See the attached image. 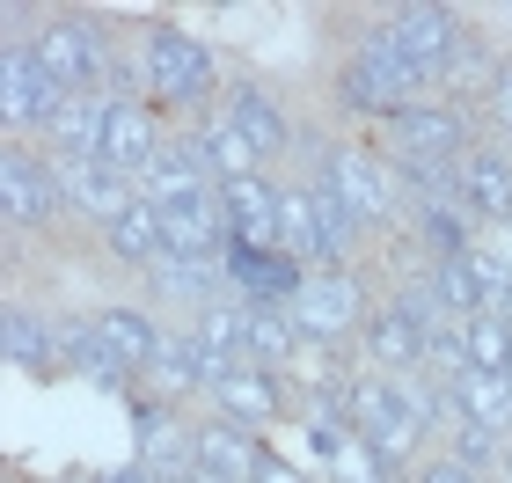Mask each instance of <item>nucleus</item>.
<instances>
[{
    "label": "nucleus",
    "instance_id": "f257e3e1",
    "mask_svg": "<svg viewBox=\"0 0 512 483\" xmlns=\"http://www.w3.org/2000/svg\"><path fill=\"white\" fill-rule=\"evenodd\" d=\"M425 88H432V74H417V66L403 59V44L388 37V22H374V30L359 37L352 66L337 74V103L388 125V118H403L410 103H425Z\"/></svg>",
    "mask_w": 512,
    "mask_h": 483
},
{
    "label": "nucleus",
    "instance_id": "f03ea898",
    "mask_svg": "<svg viewBox=\"0 0 512 483\" xmlns=\"http://www.w3.org/2000/svg\"><path fill=\"white\" fill-rule=\"evenodd\" d=\"M139 88L147 103H176V110H205L220 96V59L205 52L191 30H147L139 37Z\"/></svg>",
    "mask_w": 512,
    "mask_h": 483
},
{
    "label": "nucleus",
    "instance_id": "7ed1b4c3",
    "mask_svg": "<svg viewBox=\"0 0 512 483\" xmlns=\"http://www.w3.org/2000/svg\"><path fill=\"white\" fill-rule=\"evenodd\" d=\"M439 301L425 286H403L395 301H381L374 315H366V330H359V352L374 359V374H425V359H432V330H439Z\"/></svg>",
    "mask_w": 512,
    "mask_h": 483
},
{
    "label": "nucleus",
    "instance_id": "20e7f679",
    "mask_svg": "<svg viewBox=\"0 0 512 483\" xmlns=\"http://www.w3.org/2000/svg\"><path fill=\"white\" fill-rule=\"evenodd\" d=\"M315 176H322V183H337V191H344V205H352V213H359L366 227H381V220H403V213H410L403 176H395V161L366 154V147H344V140L315 147Z\"/></svg>",
    "mask_w": 512,
    "mask_h": 483
},
{
    "label": "nucleus",
    "instance_id": "39448f33",
    "mask_svg": "<svg viewBox=\"0 0 512 483\" xmlns=\"http://www.w3.org/2000/svg\"><path fill=\"white\" fill-rule=\"evenodd\" d=\"M388 161L395 169H461L469 161V118L454 103H410L388 118Z\"/></svg>",
    "mask_w": 512,
    "mask_h": 483
},
{
    "label": "nucleus",
    "instance_id": "423d86ee",
    "mask_svg": "<svg viewBox=\"0 0 512 483\" xmlns=\"http://www.w3.org/2000/svg\"><path fill=\"white\" fill-rule=\"evenodd\" d=\"M30 52H37V66L52 74L66 96H103V74H110V44H103V30L96 22H81V15H52L44 30L30 37Z\"/></svg>",
    "mask_w": 512,
    "mask_h": 483
},
{
    "label": "nucleus",
    "instance_id": "0eeeda50",
    "mask_svg": "<svg viewBox=\"0 0 512 483\" xmlns=\"http://www.w3.org/2000/svg\"><path fill=\"white\" fill-rule=\"evenodd\" d=\"M220 271H227V286H235V301H249V308H293L300 286L315 279V271L300 257H286L278 242H227Z\"/></svg>",
    "mask_w": 512,
    "mask_h": 483
},
{
    "label": "nucleus",
    "instance_id": "6e6552de",
    "mask_svg": "<svg viewBox=\"0 0 512 483\" xmlns=\"http://www.w3.org/2000/svg\"><path fill=\"white\" fill-rule=\"evenodd\" d=\"M0 205H8V227H44L66 213V183H59V161L37 154L30 140H8L0 154Z\"/></svg>",
    "mask_w": 512,
    "mask_h": 483
},
{
    "label": "nucleus",
    "instance_id": "1a4fd4ad",
    "mask_svg": "<svg viewBox=\"0 0 512 483\" xmlns=\"http://www.w3.org/2000/svg\"><path fill=\"white\" fill-rule=\"evenodd\" d=\"M66 103H74V96L37 66L30 37H15L8 52H0V118H8V132H15V140H22V132H44Z\"/></svg>",
    "mask_w": 512,
    "mask_h": 483
},
{
    "label": "nucleus",
    "instance_id": "9d476101",
    "mask_svg": "<svg viewBox=\"0 0 512 483\" xmlns=\"http://www.w3.org/2000/svg\"><path fill=\"white\" fill-rule=\"evenodd\" d=\"M366 293L352 271H315L308 286H300V301H293V322H300V337L308 344H330V352H344V337H359L366 330Z\"/></svg>",
    "mask_w": 512,
    "mask_h": 483
},
{
    "label": "nucleus",
    "instance_id": "9b49d317",
    "mask_svg": "<svg viewBox=\"0 0 512 483\" xmlns=\"http://www.w3.org/2000/svg\"><path fill=\"white\" fill-rule=\"evenodd\" d=\"M381 22H388V37L403 44V59L417 66V74H432V88L454 74L461 52H469V30H461L454 8H425V0H417V8H395Z\"/></svg>",
    "mask_w": 512,
    "mask_h": 483
},
{
    "label": "nucleus",
    "instance_id": "f8f14e48",
    "mask_svg": "<svg viewBox=\"0 0 512 483\" xmlns=\"http://www.w3.org/2000/svg\"><path fill=\"white\" fill-rule=\"evenodd\" d=\"M161 147H169V132H161V103H147V96H110L103 161H110L118 176H132V191H139V176L161 161Z\"/></svg>",
    "mask_w": 512,
    "mask_h": 483
},
{
    "label": "nucleus",
    "instance_id": "ddd939ff",
    "mask_svg": "<svg viewBox=\"0 0 512 483\" xmlns=\"http://www.w3.org/2000/svg\"><path fill=\"white\" fill-rule=\"evenodd\" d=\"M461 213L476 227H512V154L498 140L469 147V161H461Z\"/></svg>",
    "mask_w": 512,
    "mask_h": 483
},
{
    "label": "nucleus",
    "instance_id": "4468645a",
    "mask_svg": "<svg viewBox=\"0 0 512 483\" xmlns=\"http://www.w3.org/2000/svg\"><path fill=\"white\" fill-rule=\"evenodd\" d=\"M191 462L205 476H220V483H249L256 469H264V447H256V432L235 425V418H205L191 432Z\"/></svg>",
    "mask_w": 512,
    "mask_h": 483
},
{
    "label": "nucleus",
    "instance_id": "2eb2a0df",
    "mask_svg": "<svg viewBox=\"0 0 512 483\" xmlns=\"http://www.w3.org/2000/svg\"><path fill=\"white\" fill-rule=\"evenodd\" d=\"M103 242H110V257L118 264H132V271H154L161 257H169V235H161V205L154 198H125L118 213L103 220Z\"/></svg>",
    "mask_w": 512,
    "mask_h": 483
},
{
    "label": "nucleus",
    "instance_id": "dca6fc26",
    "mask_svg": "<svg viewBox=\"0 0 512 483\" xmlns=\"http://www.w3.org/2000/svg\"><path fill=\"white\" fill-rule=\"evenodd\" d=\"M0 344H8V359L22 366V374H66V322L52 315H30V308H8V322H0Z\"/></svg>",
    "mask_w": 512,
    "mask_h": 483
},
{
    "label": "nucleus",
    "instance_id": "f3484780",
    "mask_svg": "<svg viewBox=\"0 0 512 483\" xmlns=\"http://www.w3.org/2000/svg\"><path fill=\"white\" fill-rule=\"evenodd\" d=\"M278 205L286 191L264 176H242V183H220V220H227V242H278Z\"/></svg>",
    "mask_w": 512,
    "mask_h": 483
},
{
    "label": "nucleus",
    "instance_id": "a211bd4d",
    "mask_svg": "<svg viewBox=\"0 0 512 483\" xmlns=\"http://www.w3.org/2000/svg\"><path fill=\"white\" fill-rule=\"evenodd\" d=\"M66 374L96 381V388H110V396H139V374L103 344L96 315H74V322H66Z\"/></svg>",
    "mask_w": 512,
    "mask_h": 483
},
{
    "label": "nucleus",
    "instance_id": "6ab92c4d",
    "mask_svg": "<svg viewBox=\"0 0 512 483\" xmlns=\"http://www.w3.org/2000/svg\"><path fill=\"white\" fill-rule=\"evenodd\" d=\"M213 403H220V418H235V425H249V432H264L278 410H286V388H278L271 366H235V374L213 388Z\"/></svg>",
    "mask_w": 512,
    "mask_h": 483
},
{
    "label": "nucleus",
    "instance_id": "aec40b11",
    "mask_svg": "<svg viewBox=\"0 0 512 483\" xmlns=\"http://www.w3.org/2000/svg\"><path fill=\"white\" fill-rule=\"evenodd\" d=\"M220 110H227V125H235L256 154H278V147L293 140V125H286V110L271 103V88H249V81H235V88L220 96Z\"/></svg>",
    "mask_w": 512,
    "mask_h": 483
},
{
    "label": "nucleus",
    "instance_id": "412c9836",
    "mask_svg": "<svg viewBox=\"0 0 512 483\" xmlns=\"http://www.w3.org/2000/svg\"><path fill=\"white\" fill-rule=\"evenodd\" d=\"M59 183H66V205L88 213V220H110V213L132 198V176H118L103 154H96V161H59Z\"/></svg>",
    "mask_w": 512,
    "mask_h": 483
},
{
    "label": "nucleus",
    "instance_id": "4be33fe9",
    "mask_svg": "<svg viewBox=\"0 0 512 483\" xmlns=\"http://www.w3.org/2000/svg\"><path fill=\"white\" fill-rule=\"evenodd\" d=\"M191 140V154H198V169L213 176V183H242V176H256V147L242 140L235 125H227V110H213L198 132H183Z\"/></svg>",
    "mask_w": 512,
    "mask_h": 483
},
{
    "label": "nucleus",
    "instance_id": "5701e85b",
    "mask_svg": "<svg viewBox=\"0 0 512 483\" xmlns=\"http://www.w3.org/2000/svg\"><path fill=\"white\" fill-rule=\"evenodd\" d=\"M96 330H103V344L132 366V374H154L161 344H169V330H161L147 308H103V315H96Z\"/></svg>",
    "mask_w": 512,
    "mask_h": 483
},
{
    "label": "nucleus",
    "instance_id": "b1692460",
    "mask_svg": "<svg viewBox=\"0 0 512 483\" xmlns=\"http://www.w3.org/2000/svg\"><path fill=\"white\" fill-rule=\"evenodd\" d=\"M447 396H454V418H469L483 432H498V440H512V381L461 374V381H447Z\"/></svg>",
    "mask_w": 512,
    "mask_h": 483
},
{
    "label": "nucleus",
    "instance_id": "393cba45",
    "mask_svg": "<svg viewBox=\"0 0 512 483\" xmlns=\"http://www.w3.org/2000/svg\"><path fill=\"white\" fill-rule=\"evenodd\" d=\"M469 374L512 381V315H476L469 322Z\"/></svg>",
    "mask_w": 512,
    "mask_h": 483
},
{
    "label": "nucleus",
    "instance_id": "a878e982",
    "mask_svg": "<svg viewBox=\"0 0 512 483\" xmlns=\"http://www.w3.org/2000/svg\"><path fill=\"white\" fill-rule=\"evenodd\" d=\"M447 462L476 469V476H498L505 440H498V432H483V425H469V418H454V425H447Z\"/></svg>",
    "mask_w": 512,
    "mask_h": 483
},
{
    "label": "nucleus",
    "instance_id": "bb28decb",
    "mask_svg": "<svg viewBox=\"0 0 512 483\" xmlns=\"http://www.w3.org/2000/svg\"><path fill=\"white\" fill-rule=\"evenodd\" d=\"M330 476H337V483H395V469H388L381 454L359 440V432H352V440H344V447L330 454Z\"/></svg>",
    "mask_w": 512,
    "mask_h": 483
},
{
    "label": "nucleus",
    "instance_id": "cd10ccee",
    "mask_svg": "<svg viewBox=\"0 0 512 483\" xmlns=\"http://www.w3.org/2000/svg\"><path fill=\"white\" fill-rule=\"evenodd\" d=\"M417 483H491V476H476V469H461V462H447V454H439V462L417 469Z\"/></svg>",
    "mask_w": 512,
    "mask_h": 483
},
{
    "label": "nucleus",
    "instance_id": "c85d7f7f",
    "mask_svg": "<svg viewBox=\"0 0 512 483\" xmlns=\"http://www.w3.org/2000/svg\"><path fill=\"white\" fill-rule=\"evenodd\" d=\"M249 483H308V476H300L293 462H278V454H264V469H256Z\"/></svg>",
    "mask_w": 512,
    "mask_h": 483
}]
</instances>
